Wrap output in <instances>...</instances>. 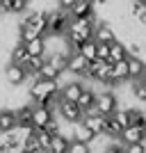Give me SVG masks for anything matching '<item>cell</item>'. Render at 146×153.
Instances as JSON below:
<instances>
[{
	"label": "cell",
	"mask_w": 146,
	"mask_h": 153,
	"mask_svg": "<svg viewBox=\"0 0 146 153\" xmlns=\"http://www.w3.org/2000/svg\"><path fill=\"white\" fill-rule=\"evenodd\" d=\"M59 78H39L34 76L30 82V98L32 101H39V98H46V96H55L59 91Z\"/></svg>",
	"instance_id": "1"
},
{
	"label": "cell",
	"mask_w": 146,
	"mask_h": 153,
	"mask_svg": "<svg viewBox=\"0 0 146 153\" xmlns=\"http://www.w3.org/2000/svg\"><path fill=\"white\" fill-rule=\"evenodd\" d=\"M69 21H71V14H69V9H64V7H57V9L46 12L48 34H59V37H64L66 30H69Z\"/></svg>",
	"instance_id": "2"
},
{
	"label": "cell",
	"mask_w": 146,
	"mask_h": 153,
	"mask_svg": "<svg viewBox=\"0 0 146 153\" xmlns=\"http://www.w3.org/2000/svg\"><path fill=\"white\" fill-rule=\"evenodd\" d=\"M55 114L62 119V121L66 123H78V121H82V117L84 112L80 110V105H78L76 101H64V98H59L57 101V108H55Z\"/></svg>",
	"instance_id": "3"
},
{
	"label": "cell",
	"mask_w": 146,
	"mask_h": 153,
	"mask_svg": "<svg viewBox=\"0 0 146 153\" xmlns=\"http://www.w3.org/2000/svg\"><path fill=\"white\" fill-rule=\"evenodd\" d=\"M116 108H119V96L114 94V89H101L96 94V110L101 114L110 117Z\"/></svg>",
	"instance_id": "4"
},
{
	"label": "cell",
	"mask_w": 146,
	"mask_h": 153,
	"mask_svg": "<svg viewBox=\"0 0 146 153\" xmlns=\"http://www.w3.org/2000/svg\"><path fill=\"white\" fill-rule=\"evenodd\" d=\"M87 66H89V59L84 57L82 53L71 51V55H69V64H66V71H69V73L84 78V73H87Z\"/></svg>",
	"instance_id": "5"
},
{
	"label": "cell",
	"mask_w": 146,
	"mask_h": 153,
	"mask_svg": "<svg viewBox=\"0 0 146 153\" xmlns=\"http://www.w3.org/2000/svg\"><path fill=\"white\" fill-rule=\"evenodd\" d=\"M119 140L123 144H135V142H146V128L144 126H137V123H130L121 130Z\"/></svg>",
	"instance_id": "6"
},
{
	"label": "cell",
	"mask_w": 146,
	"mask_h": 153,
	"mask_svg": "<svg viewBox=\"0 0 146 153\" xmlns=\"http://www.w3.org/2000/svg\"><path fill=\"white\" fill-rule=\"evenodd\" d=\"M21 23H27L32 30L37 32V34H48V25H46V12H27L25 19L21 21Z\"/></svg>",
	"instance_id": "7"
},
{
	"label": "cell",
	"mask_w": 146,
	"mask_h": 153,
	"mask_svg": "<svg viewBox=\"0 0 146 153\" xmlns=\"http://www.w3.org/2000/svg\"><path fill=\"white\" fill-rule=\"evenodd\" d=\"M5 78H7V82L9 85H14V87H19V85H23L27 80V71L21 66V64H14V62H9V66L5 69Z\"/></svg>",
	"instance_id": "8"
},
{
	"label": "cell",
	"mask_w": 146,
	"mask_h": 153,
	"mask_svg": "<svg viewBox=\"0 0 146 153\" xmlns=\"http://www.w3.org/2000/svg\"><path fill=\"white\" fill-rule=\"evenodd\" d=\"M82 123L89 126L96 135H105V130H107V117L101 114V112H96V114H84Z\"/></svg>",
	"instance_id": "9"
},
{
	"label": "cell",
	"mask_w": 146,
	"mask_h": 153,
	"mask_svg": "<svg viewBox=\"0 0 146 153\" xmlns=\"http://www.w3.org/2000/svg\"><path fill=\"white\" fill-rule=\"evenodd\" d=\"M94 7H96V0H76L71 5L69 14L73 19H82V16H94Z\"/></svg>",
	"instance_id": "10"
},
{
	"label": "cell",
	"mask_w": 146,
	"mask_h": 153,
	"mask_svg": "<svg viewBox=\"0 0 146 153\" xmlns=\"http://www.w3.org/2000/svg\"><path fill=\"white\" fill-rule=\"evenodd\" d=\"M53 119H55V110L41 108V105H32V126L34 128H44Z\"/></svg>",
	"instance_id": "11"
},
{
	"label": "cell",
	"mask_w": 146,
	"mask_h": 153,
	"mask_svg": "<svg viewBox=\"0 0 146 153\" xmlns=\"http://www.w3.org/2000/svg\"><path fill=\"white\" fill-rule=\"evenodd\" d=\"M84 87H87V85L78 82V80H73V82H66L64 87H59L57 96H59V98H64V101H78Z\"/></svg>",
	"instance_id": "12"
},
{
	"label": "cell",
	"mask_w": 146,
	"mask_h": 153,
	"mask_svg": "<svg viewBox=\"0 0 146 153\" xmlns=\"http://www.w3.org/2000/svg\"><path fill=\"white\" fill-rule=\"evenodd\" d=\"M94 39H96V41H114L116 32H114V27L110 25L105 19H101L94 25Z\"/></svg>",
	"instance_id": "13"
},
{
	"label": "cell",
	"mask_w": 146,
	"mask_h": 153,
	"mask_svg": "<svg viewBox=\"0 0 146 153\" xmlns=\"http://www.w3.org/2000/svg\"><path fill=\"white\" fill-rule=\"evenodd\" d=\"M112 80H114L116 87H119V85H123V82H130V73H128V59H119V62L112 64Z\"/></svg>",
	"instance_id": "14"
},
{
	"label": "cell",
	"mask_w": 146,
	"mask_h": 153,
	"mask_svg": "<svg viewBox=\"0 0 146 153\" xmlns=\"http://www.w3.org/2000/svg\"><path fill=\"white\" fill-rule=\"evenodd\" d=\"M128 73H130V80H139L146 71V62L144 57H137V55H128Z\"/></svg>",
	"instance_id": "15"
},
{
	"label": "cell",
	"mask_w": 146,
	"mask_h": 153,
	"mask_svg": "<svg viewBox=\"0 0 146 153\" xmlns=\"http://www.w3.org/2000/svg\"><path fill=\"white\" fill-rule=\"evenodd\" d=\"M96 94H98V91L94 89V87H84L82 89V94H80V98H78V105H80V110H82V112H87V110H91L96 105Z\"/></svg>",
	"instance_id": "16"
},
{
	"label": "cell",
	"mask_w": 146,
	"mask_h": 153,
	"mask_svg": "<svg viewBox=\"0 0 146 153\" xmlns=\"http://www.w3.org/2000/svg\"><path fill=\"white\" fill-rule=\"evenodd\" d=\"M73 137L71 140H80V142H87V144H91L94 142V137H96V133L91 130L89 126H84L82 121H78V123H73Z\"/></svg>",
	"instance_id": "17"
},
{
	"label": "cell",
	"mask_w": 146,
	"mask_h": 153,
	"mask_svg": "<svg viewBox=\"0 0 146 153\" xmlns=\"http://www.w3.org/2000/svg\"><path fill=\"white\" fill-rule=\"evenodd\" d=\"M16 128V112L14 110H0V135Z\"/></svg>",
	"instance_id": "18"
},
{
	"label": "cell",
	"mask_w": 146,
	"mask_h": 153,
	"mask_svg": "<svg viewBox=\"0 0 146 153\" xmlns=\"http://www.w3.org/2000/svg\"><path fill=\"white\" fill-rule=\"evenodd\" d=\"M128 57V48H126V44L123 41H119V39H114L112 44H110V57H107V62H119V59H126Z\"/></svg>",
	"instance_id": "19"
},
{
	"label": "cell",
	"mask_w": 146,
	"mask_h": 153,
	"mask_svg": "<svg viewBox=\"0 0 146 153\" xmlns=\"http://www.w3.org/2000/svg\"><path fill=\"white\" fill-rule=\"evenodd\" d=\"M14 112H16V128H32V105H23Z\"/></svg>",
	"instance_id": "20"
},
{
	"label": "cell",
	"mask_w": 146,
	"mask_h": 153,
	"mask_svg": "<svg viewBox=\"0 0 146 153\" xmlns=\"http://www.w3.org/2000/svg\"><path fill=\"white\" fill-rule=\"evenodd\" d=\"M25 48H27L30 55H46V37H44V34H39V37L25 41Z\"/></svg>",
	"instance_id": "21"
},
{
	"label": "cell",
	"mask_w": 146,
	"mask_h": 153,
	"mask_svg": "<svg viewBox=\"0 0 146 153\" xmlns=\"http://www.w3.org/2000/svg\"><path fill=\"white\" fill-rule=\"evenodd\" d=\"M27 9V0H7L0 5V12L2 14H21Z\"/></svg>",
	"instance_id": "22"
},
{
	"label": "cell",
	"mask_w": 146,
	"mask_h": 153,
	"mask_svg": "<svg viewBox=\"0 0 146 153\" xmlns=\"http://www.w3.org/2000/svg\"><path fill=\"white\" fill-rule=\"evenodd\" d=\"M69 142H71V137H64V133L53 135V140H50L53 153H66L69 151Z\"/></svg>",
	"instance_id": "23"
},
{
	"label": "cell",
	"mask_w": 146,
	"mask_h": 153,
	"mask_svg": "<svg viewBox=\"0 0 146 153\" xmlns=\"http://www.w3.org/2000/svg\"><path fill=\"white\" fill-rule=\"evenodd\" d=\"M78 53H82L89 62H91V59H96V57H98V51H96V39H94V37L87 39V41H84V44L78 48Z\"/></svg>",
	"instance_id": "24"
},
{
	"label": "cell",
	"mask_w": 146,
	"mask_h": 153,
	"mask_svg": "<svg viewBox=\"0 0 146 153\" xmlns=\"http://www.w3.org/2000/svg\"><path fill=\"white\" fill-rule=\"evenodd\" d=\"M27 57H30V53H27V48H25V44H19V46H14V51H12V62L14 64H23L27 62Z\"/></svg>",
	"instance_id": "25"
},
{
	"label": "cell",
	"mask_w": 146,
	"mask_h": 153,
	"mask_svg": "<svg viewBox=\"0 0 146 153\" xmlns=\"http://www.w3.org/2000/svg\"><path fill=\"white\" fill-rule=\"evenodd\" d=\"M37 76H39V78H59L62 73H59V71L55 69V66H53V64L48 62V59H46V62L41 64V69L37 71Z\"/></svg>",
	"instance_id": "26"
},
{
	"label": "cell",
	"mask_w": 146,
	"mask_h": 153,
	"mask_svg": "<svg viewBox=\"0 0 146 153\" xmlns=\"http://www.w3.org/2000/svg\"><path fill=\"white\" fill-rule=\"evenodd\" d=\"M66 153H91V144L80 142V140H71L69 142V151Z\"/></svg>",
	"instance_id": "27"
},
{
	"label": "cell",
	"mask_w": 146,
	"mask_h": 153,
	"mask_svg": "<svg viewBox=\"0 0 146 153\" xmlns=\"http://www.w3.org/2000/svg\"><path fill=\"white\" fill-rule=\"evenodd\" d=\"M103 153H126V144L121 140H110L107 144H105V151Z\"/></svg>",
	"instance_id": "28"
},
{
	"label": "cell",
	"mask_w": 146,
	"mask_h": 153,
	"mask_svg": "<svg viewBox=\"0 0 146 153\" xmlns=\"http://www.w3.org/2000/svg\"><path fill=\"white\" fill-rule=\"evenodd\" d=\"M110 44H112V41H96L98 59H107V57H110Z\"/></svg>",
	"instance_id": "29"
},
{
	"label": "cell",
	"mask_w": 146,
	"mask_h": 153,
	"mask_svg": "<svg viewBox=\"0 0 146 153\" xmlns=\"http://www.w3.org/2000/svg\"><path fill=\"white\" fill-rule=\"evenodd\" d=\"M126 48H128V55H137V57H142V55H144V46H142L137 39H133Z\"/></svg>",
	"instance_id": "30"
},
{
	"label": "cell",
	"mask_w": 146,
	"mask_h": 153,
	"mask_svg": "<svg viewBox=\"0 0 146 153\" xmlns=\"http://www.w3.org/2000/svg\"><path fill=\"white\" fill-rule=\"evenodd\" d=\"M126 153H146V142H135V144H126Z\"/></svg>",
	"instance_id": "31"
},
{
	"label": "cell",
	"mask_w": 146,
	"mask_h": 153,
	"mask_svg": "<svg viewBox=\"0 0 146 153\" xmlns=\"http://www.w3.org/2000/svg\"><path fill=\"white\" fill-rule=\"evenodd\" d=\"M133 19L137 21V23H139V25H144V27H146V5L142 7V9H139V12H137V14H135Z\"/></svg>",
	"instance_id": "32"
},
{
	"label": "cell",
	"mask_w": 146,
	"mask_h": 153,
	"mask_svg": "<svg viewBox=\"0 0 146 153\" xmlns=\"http://www.w3.org/2000/svg\"><path fill=\"white\" fill-rule=\"evenodd\" d=\"M2 2H7V0H0V5H2Z\"/></svg>",
	"instance_id": "33"
},
{
	"label": "cell",
	"mask_w": 146,
	"mask_h": 153,
	"mask_svg": "<svg viewBox=\"0 0 146 153\" xmlns=\"http://www.w3.org/2000/svg\"><path fill=\"white\" fill-rule=\"evenodd\" d=\"M0 16H2V12H0Z\"/></svg>",
	"instance_id": "34"
},
{
	"label": "cell",
	"mask_w": 146,
	"mask_h": 153,
	"mask_svg": "<svg viewBox=\"0 0 146 153\" xmlns=\"http://www.w3.org/2000/svg\"><path fill=\"white\" fill-rule=\"evenodd\" d=\"M144 82H146V80H144Z\"/></svg>",
	"instance_id": "35"
}]
</instances>
